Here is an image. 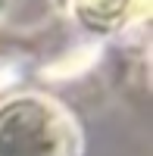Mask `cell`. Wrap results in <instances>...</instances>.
Instances as JSON below:
<instances>
[{"label":"cell","mask_w":153,"mask_h":156,"mask_svg":"<svg viewBox=\"0 0 153 156\" xmlns=\"http://www.w3.org/2000/svg\"><path fill=\"white\" fill-rule=\"evenodd\" d=\"M12 6H16V0H0V22H6V19H9Z\"/></svg>","instance_id":"obj_3"},{"label":"cell","mask_w":153,"mask_h":156,"mask_svg":"<svg viewBox=\"0 0 153 156\" xmlns=\"http://www.w3.org/2000/svg\"><path fill=\"white\" fill-rule=\"evenodd\" d=\"M53 6L94 34H112L144 22L150 0H53Z\"/></svg>","instance_id":"obj_2"},{"label":"cell","mask_w":153,"mask_h":156,"mask_svg":"<svg viewBox=\"0 0 153 156\" xmlns=\"http://www.w3.org/2000/svg\"><path fill=\"white\" fill-rule=\"evenodd\" d=\"M0 156H84V131L53 94L16 90L0 100Z\"/></svg>","instance_id":"obj_1"}]
</instances>
